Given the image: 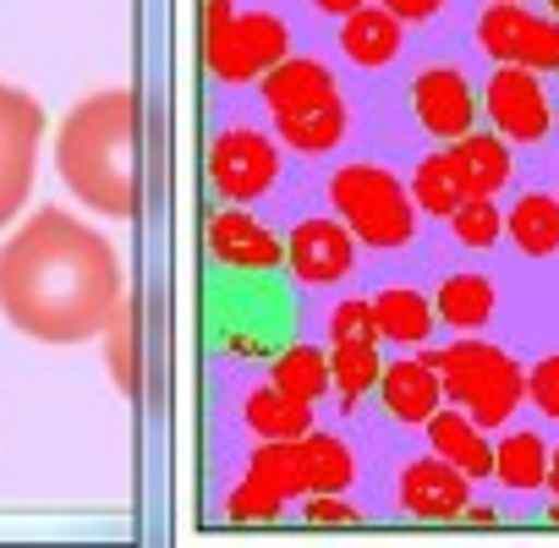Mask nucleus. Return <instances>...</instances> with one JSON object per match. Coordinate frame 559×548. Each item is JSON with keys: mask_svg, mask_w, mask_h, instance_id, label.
<instances>
[{"mask_svg": "<svg viewBox=\"0 0 559 548\" xmlns=\"http://www.w3.org/2000/svg\"><path fill=\"white\" fill-rule=\"evenodd\" d=\"M127 274L110 236L67 209H39L0 241V319L39 346H83L110 330Z\"/></svg>", "mask_w": 559, "mask_h": 548, "instance_id": "1", "label": "nucleus"}, {"mask_svg": "<svg viewBox=\"0 0 559 548\" xmlns=\"http://www.w3.org/2000/svg\"><path fill=\"white\" fill-rule=\"evenodd\" d=\"M138 121H143L138 94L105 88V94H88L83 105H72L56 132L61 187L105 219L138 214Z\"/></svg>", "mask_w": 559, "mask_h": 548, "instance_id": "2", "label": "nucleus"}, {"mask_svg": "<svg viewBox=\"0 0 559 548\" xmlns=\"http://www.w3.org/2000/svg\"><path fill=\"white\" fill-rule=\"evenodd\" d=\"M433 368L444 379V401L461 406L483 428H504L515 406L526 401V373L515 368V357H504L488 341H455L433 352Z\"/></svg>", "mask_w": 559, "mask_h": 548, "instance_id": "3", "label": "nucleus"}, {"mask_svg": "<svg viewBox=\"0 0 559 548\" xmlns=\"http://www.w3.org/2000/svg\"><path fill=\"white\" fill-rule=\"evenodd\" d=\"M330 203L352 225V236L379 252L406 247L417 230V203L384 165H341L330 176Z\"/></svg>", "mask_w": 559, "mask_h": 548, "instance_id": "4", "label": "nucleus"}, {"mask_svg": "<svg viewBox=\"0 0 559 548\" xmlns=\"http://www.w3.org/2000/svg\"><path fill=\"white\" fill-rule=\"evenodd\" d=\"M39 148H45V105L17 83H0V230H12L34 198Z\"/></svg>", "mask_w": 559, "mask_h": 548, "instance_id": "5", "label": "nucleus"}, {"mask_svg": "<svg viewBox=\"0 0 559 548\" xmlns=\"http://www.w3.org/2000/svg\"><path fill=\"white\" fill-rule=\"evenodd\" d=\"M292 56V34L274 12H236L214 39H203V67L219 83H252Z\"/></svg>", "mask_w": 559, "mask_h": 548, "instance_id": "6", "label": "nucleus"}, {"mask_svg": "<svg viewBox=\"0 0 559 548\" xmlns=\"http://www.w3.org/2000/svg\"><path fill=\"white\" fill-rule=\"evenodd\" d=\"M477 45L493 61L532 67V72H559V17H537L521 0H493L477 17Z\"/></svg>", "mask_w": 559, "mask_h": 548, "instance_id": "7", "label": "nucleus"}, {"mask_svg": "<svg viewBox=\"0 0 559 548\" xmlns=\"http://www.w3.org/2000/svg\"><path fill=\"white\" fill-rule=\"evenodd\" d=\"M537 78H543V72L510 67V61H499V72L488 78L483 110H488V121H493V132H499L504 143H543V138H548L554 105H548V94H543Z\"/></svg>", "mask_w": 559, "mask_h": 548, "instance_id": "8", "label": "nucleus"}, {"mask_svg": "<svg viewBox=\"0 0 559 548\" xmlns=\"http://www.w3.org/2000/svg\"><path fill=\"white\" fill-rule=\"evenodd\" d=\"M209 176H214V192L225 203H252V198H263L280 181V148L263 132L230 127L209 148Z\"/></svg>", "mask_w": 559, "mask_h": 548, "instance_id": "9", "label": "nucleus"}, {"mask_svg": "<svg viewBox=\"0 0 559 548\" xmlns=\"http://www.w3.org/2000/svg\"><path fill=\"white\" fill-rule=\"evenodd\" d=\"M286 263L302 286H335L357 269V236L341 219H302L286 241Z\"/></svg>", "mask_w": 559, "mask_h": 548, "instance_id": "10", "label": "nucleus"}, {"mask_svg": "<svg viewBox=\"0 0 559 548\" xmlns=\"http://www.w3.org/2000/svg\"><path fill=\"white\" fill-rule=\"evenodd\" d=\"M472 504V477L444 455H423L401 472V510L417 521H455Z\"/></svg>", "mask_w": 559, "mask_h": 548, "instance_id": "11", "label": "nucleus"}, {"mask_svg": "<svg viewBox=\"0 0 559 548\" xmlns=\"http://www.w3.org/2000/svg\"><path fill=\"white\" fill-rule=\"evenodd\" d=\"M412 110L428 127V138H450L455 143V138H466L477 127V94H472V83L455 67H428L412 83Z\"/></svg>", "mask_w": 559, "mask_h": 548, "instance_id": "12", "label": "nucleus"}, {"mask_svg": "<svg viewBox=\"0 0 559 548\" xmlns=\"http://www.w3.org/2000/svg\"><path fill=\"white\" fill-rule=\"evenodd\" d=\"M209 252L225 269H241V274H269V269L286 263V241H280L263 219H252L241 203L209 219Z\"/></svg>", "mask_w": 559, "mask_h": 548, "instance_id": "13", "label": "nucleus"}, {"mask_svg": "<svg viewBox=\"0 0 559 548\" xmlns=\"http://www.w3.org/2000/svg\"><path fill=\"white\" fill-rule=\"evenodd\" d=\"M258 88H263L269 116H302V110H319V105L341 99L330 67L313 61V56H286L280 67H269V72L258 78Z\"/></svg>", "mask_w": 559, "mask_h": 548, "instance_id": "14", "label": "nucleus"}, {"mask_svg": "<svg viewBox=\"0 0 559 548\" xmlns=\"http://www.w3.org/2000/svg\"><path fill=\"white\" fill-rule=\"evenodd\" d=\"M379 395L384 412L406 428H428V417L444 406V379L433 368V357H401L379 373Z\"/></svg>", "mask_w": 559, "mask_h": 548, "instance_id": "15", "label": "nucleus"}, {"mask_svg": "<svg viewBox=\"0 0 559 548\" xmlns=\"http://www.w3.org/2000/svg\"><path fill=\"white\" fill-rule=\"evenodd\" d=\"M428 444H433V455H444L450 466H461L472 483H477V477H493V444H488V428L472 422L461 406L444 401V406L428 417Z\"/></svg>", "mask_w": 559, "mask_h": 548, "instance_id": "16", "label": "nucleus"}, {"mask_svg": "<svg viewBox=\"0 0 559 548\" xmlns=\"http://www.w3.org/2000/svg\"><path fill=\"white\" fill-rule=\"evenodd\" d=\"M341 50L352 67H390L401 56V17L390 7H357L352 17H341Z\"/></svg>", "mask_w": 559, "mask_h": 548, "instance_id": "17", "label": "nucleus"}, {"mask_svg": "<svg viewBox=\"0 0 559 548\" xmlns=\"http://www.w3.org/2000/svg\"><path fill=\"white\" fill-rule=\"evenodd\" d=\"M450 159H455V170L466 181V198H493L510 181V143L499 132H477L472 127L466 138L450 143Z\"/></svg>", "mask_w": 559, "mask_h": 548, "instance_id": "18", "label": "nucleus"}, {"mask_svg": "<svg viewBox=\"0 0 559 548\" xmlns=\"http://www.w3.org/2000/svg\"><path fill=\"white\" fill-rule=\"evenodd\" d=\"M373 324H379V341H395V346H423L439 324L433 302L423 291H406V286H390L373 297Z\"/></svg>", "mask_w": 559, "mask_h": 548, "instance_id": "19", "label": "nucleus"}, {"mask_svg": "<svg viewBox=\"0 0 559 548\" xmlns=\"http://www.w3.org/2000/svg\"><path fill=\"white\" fill-rule=\"evenodd\" d=\"M297 461H302V483H308V493H346L352 488V477H357V461H352V450L335 439V433H302L297 439Z\"/></svg>", "mask_w": 559, "mask_h": 548, "instance_id": "20", "label": "nucleus"}, {"mask_svg": "<svg viewBox=\"0 0 559 548\" xmlns=\"http://www.w3.org/2000/svg\"><path fill=\"white\" fill-rule=\"evenodd\" d=\"M504 236H510L526 258L559 252V198H548V192L515 198V209L504 214Z\"/></svg>", "mask_w": 559, "mask_h": 548, "instance_id": "21", "label": "nucleus"}, {"mask_svg": "<svg viewBox=\"0 0 559 548\" xmlns=\"http://www.w3.org/2000/svg\"><path fill=\"white\" fill-rule=\"evenodd\" d=\"M247 428L258 439H302L313 428V401H297L286 390L263 384V390L247 395Z\"/></svg>", "mask_w": 559, "mask_h": 548, "instance_id": "22", "label": "nucleus"}, {"mask_svg": "<svg viewBox=\"0 0 559 548\" xmlns=\"http://www.w3.org/2000/svg\"><path fill=\"white\" fill-rule=\"evenodd\" d=\"M548 455H554V450H548L537 433L515 428V433H504V439L493 444V477H499L504 488H515V493H532V488L548 483Z\"/></svg>", "mask_w": 559, "mask_h": 548, "instance_id": "23", "label": "nucleus"}, {"mask_svg": "<svg viewBox=\"0 0 559 548\" xmlns=\"http://www.w3.org/2000/svg\"><path fill=\"white\" fill-rule=\"evenodd\" d=\"M433 313L450 330L472 335V330H483L493 319V286L483 281V274H450V281L439 286V297H433Z\"/></svg>", "mask_w": 559, "mask_h": 548, "instance_id": "24", "label": "nucleus"}, {"mask_svg": "<svg viewBox=\"0 0 559 548\" xmlns=\"http://www.w3.org/2000/svg\"><path fill=\"white\" fill-rule=\"evenodd\" d=\"M379 373H384L379 341H335V352H330V379H335L346 412L362 406L368 390H379Z\"/></svg>", "mask_w": 559, "mask_h": 548, "instance_id": "25", "label": "nucleus"}, {"mask_svg": "<svg viewBox=\"0 0 559 548\" xmlns=\"http://www.w3.org/2000/svg\"><path fill=\"white\" fill-rule=\"evenodd\" d=\"M412 203H417L423 214H433V219H450V214L466 203V181H461L450 148H444V154H428V159L412 170Z\"/></svg>", "mask_w": 559, "mask_h": 548, "instance_id": "26", "label": "nucleus"}, {"mask_svg": "<svg viewBox=\"0 0 559 548\" xmlns=\"http://www.w3.org/2000/svg\"><path fill=\"white\" fill-rule=\"evenodd\" d=\"M269 384L286 390V395H297V401H324L330 384H335V379H330V352H319V346L280 352L274 368H269Z\"/></svg>", "mask_w": 559, "mask_h": 548, "instance_id": "27", "label": "nucleus"}, {"mask_svg": "<svg viewBox=\"0 0 559 548\" xmlns=\"http://www.w3.org/2000/svg\"><path fill=\"white\" fill-rule=\"evenodd\" d=\"M274 132L286 138L297 154H330V148L346 138V105L330 99V105L302 110V116H274Z\"/></svg>", "mask_w": 559, "mask_h": 548, "instance_id": "28", "label": "nucleus"}, {"mask_svg": "<svg viewBox=\"0 0 559 548\" xmlns=\"http://www.w3.org/2000/svg\"><path fill=\"white\" fill-rule=\"evenodd\" d=\"M110 379L127 390V395H138L143 390V357H138V308H132V297L116 308V319H110Z\"/></svg>", "mask_w": 559, "mask_h": 548, "instance_id": "29", "label": "nucleus"}, {"mask_svg": "<svg viewBox=\"0 0 559 548\" xmlns=\"http://www.w3.org/2000/svg\"><path fill=\"white\" fill-rule=\"evenodd\" d=\"M247 472H258L269 488H280L286 499H308L302 461H297V439H269V444L252 455V466H247Z\"/></svg>", "mask_w": 559, "mask_h": 548, "instance_id": "30", "label": "nucleus"}, {"mask_svg": "<svg viewBox=\"0 0 559 548\" xmlns=\"http://www.w3.org/2000/svg\"><path fill=\"white\" fill-rule=\"evenodd\" d=\"M286 504H292L286 493H280V488H269L258 472H247V477L230 488V499H225V515H230V521H241V526H247V521H280V515H286Z\"/></svg>", "mask_w": 559, "mask_h": 548, "instance_id": "31", "label": "nucleus"}, {"mask_svg": "<svg viewBox=\"0 0 559 548\" xmlns=\"http://www.w3.org/2000/svg\"><path fill=\"white\" fill-rule=\"evenodd\" d=\"M450 230H455V241L461 247H493L499 236H504V214L493 209V198H466L455 214H450Z\"/></svg>", "mask_w": 559, "mask_h": 548, "instance_id": "32", "label": "nucleus"}, {"mask_svg": "<svg viewBox=\"0 0 559 548\" xmlns=\"http://www.w3.org/2000/svg\"><path fill=\"white\" fill-rule=\"evenodd\" d=\"M335 341H379V324H373V302H341L330 313V346Z\"/></svg>", "mask_w": 559, "mask_h": 548, "instance_id": "33", "label": "nucleus"}, {"mask_svg": "<svg viewBox=\"0 0 559 548\" xmlns=\"http://www.w3.org/2000/svg\"><path fill=\"white\" fill-rule=\"evenodd\" d=\"M526 401H532L543 417H554V422H559V352H554V357H543V362L526 373Z\"/></svg>", "mask_w": 559, "mask_h": 548, "instance_id": "34", "label": "nucleus"}, {"mask_svg": "<svg viewBox=\"0 0 559 548\" xmlns=\"http://www.w3.org/2000/svg\"><path fill=\"white\" fill-rule=\"evenodd\" d=\"M313 526H352V521H362L352 504H346V493H308V510H302Z\"/></svg>", "mask_w": 559, "mask_h": 548, "instance_id": "35", "label": "nucleus"}, {"mask_svg": "<svg viewBox=\"0 0 559 548\" xmlns=\"http://www.w3.org/2000/svg\"><path fill=\"white\" fill-rule=\"evenodd\" d=\"M384 7H390L401 23H428V17L444 12V0H384Z\"/></svg>", "mask_w": 559, "mask_h": 548, "instance_id": "36", "label": "nucleus"}, {"mask_svg": "<svg viewBox=\"0 0 559 548\" xmlns=\"http://www.w3.org/2000/svg\"><path fill=\"white\" fill-rule=\"evenodd\" d=\"M230 17H236V12H230V0H203V39H214Z\"/></svg>", "mask_w": 559, "mask_h": 548, "instance_id": "37", "label": "nucleus"}, {"mask_svg": "<svg viewBox=\"0 0 559 548\" xmlns=\"http://www.w3.org/2000/svg\"><path fill=\"white\" fill-rule=\"evenodd\" d=\"M319 12H330V17H352L357 7H368V0H313Z\"/></svg>", "mask_w": 559, "mask_h": 548, "instance_id": "38", "label": "nucleus"}, {"mask_svg": "<svg viewBox=\"0 0 559 548\" xmlns=\"http://www.w3.org/2000/svg\"><path fill=\"white\" fill-rule=\"evenodd\" d=\"M548 488H554V493H559V450H554V455H548Z\"/></svg>", "mask_w": 559, "mask_h": 548, "instance_id": "39", "label": "nucleus"}, {"mask_svg": "<svg viewBox=\"0 0 559 548\" xmlns=\"http://www.w3.org/2000/svg\"><path fill=\"white\" fill-rule=\"evenodd\" d=\"M548 7H554V17H559V0H548Z\"/></svg>", "mask_w": 559, "mask_h": 548, "instance_id": "40", "label": "nucleus"}]
</instances>
